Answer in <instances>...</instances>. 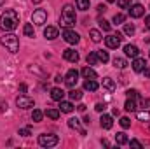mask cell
I'll use <instances>...</instances> for the list:
<instances>
[{"instance_id": "484cf974", "label": "cell", "mask_w": 150, "mask_h": 149, "mask_svg": "<svg viewBox=\"0 0 150 149\" xmlns=\"http://www.w3.org/2000/svg\"><path fill=\"white\" fill-rule=\"evenodd\" d=\"M86 60H87V63H89V65H96V63L100 62V60H98V54H96V53H89Z\"/></svg>"}, {"instance_id": "30bf717a", "label": "cell", "mask_w": 150, "mask_h": 149, "mask_svg": "<svg viewBox=\"0 0 150 149\" xmlns=\"http://www.w3.org/2000/svg\"><path fill=\"white\" fill-rule=\"evenodd\" d=\"M143 12H145V7L142 4H134V5L129 7V16L131 18H142Z\"/></svg>"}, {"instance_id": "b9f144b4", "label": "cell", "mask_w": 150, "mask_h": 149, "mask_svg": "<svg viewBox=\"0 0 150 149\" xmlns=\"http://www.w3.org/2000/svg\"><path fill=\"white\" fill-rule=\"evenodd\" d=\"M94 109H96L98 112H103L107 107H105V104H96V107H94Z\"/></svg>"}, {"instance_id": "7c38bea8", "label": "cell", "mask_w": 150, "mask_h": 149, "mask_svg": "<svg viewBox=\"0 0 150 149\" xmlns=\"http://www.w3.org/2000/svg\"><path fill=\"white\" fill-rule=\"evenodd\" d=\"M124 53H126V56L136 58V56L140 54V49H138L136 46H133V44H127V46H124Z\"/></svg>"}, {"instance_id": "d590c367", "label": "cell", "mask_w": 150, "mask_h": 149, "mask_svg": "<svg viewBox=\"0 0 150 149\" xmlns=\"http://www.w3.org/2000/svg\"><path fill=\"white\" fill-rule=\"evenodd\" d=\"M126 95H127V98H131V100H134V98H138V97H140V93H138L136 90H127V91H126Z\"/></svg>"}, {"instance_id": "44dd1931", "label": "cell", "mask_w": 150, "mask_h": 149, "mask_svg": "<svg viewBox=\"0 0 150 149\" xmlns=\"http://www.w3.org/2000/svg\"><path fill=\"white\" fill-rule=\"evenodd\" d=\"M96 54H98V60H100V62H103V63H107V62L110 60V56H108V51H103V49H100V51H96Z\"/></svg>"}, {"instance_id": "e0dca14e", "label": "cell", "mask_w": 150, "mask_h": 149, "mask_svg": "<svg viewBox=\"0 0 150 149\" xmlns=\"http://www.w3.org/2000/svg\"><path fill=\"white\" fill-rule=\"evenodd\" d=\"M44 37L47 39V40H54V39L58 37V28H54V27H47V28L44 30Z\"/></svg>"}, {"instance_id": "cb8c5ba5", "label": "cell", "mask_w": 150, "mask_h": 149, "mask_svg": "<svg viewBox=\"0 0 150 149\" xmlns=\"http://www.w3.org/2000/svg\"><path fill=\"white\" fill-rule=\"evenodd\" d=\"M59 109H61V112H67V114H68V112L74 111V105H72L70 102H63V100H61V104H59Z\"/></svg>"}, {"instance_id": "836d02e7", "label": "cell", "mask_w": 150, "mask_h": 149, "mask_svg": "<svg viewBox=\"0 0 150 149\" xmlns=\"http://www.w3.org/2000/svg\"><path fill=\"white\" fill-rule=\"evenodd\" d=\"M124 109H126V111H129V112L134 111V109H136V104H134L131 98H127V100H126V105H124Z\"/></svg>"}, {"instance_id": "7bdbcfd3", "label": "cell", "mask_w": 150, "mask_h": 149, "mask_svg": "<svg viewBox=\"0 0 150 149\" xmlns=\"http://www.w3.org/2000/svg\"><path fill=\"white\" fill-rule=\"evenodd\" d=\"M145 27L150 30V16H147V18H145Z\"/></svg>"}, {"instance_id": "bcb514c9", "label": "cell", "mask_w": 150, "mask_h": 149, "mask_svg": "<svg viewBox=\"0 0 150 149\" xmlns=\"http://www.w3.org/2000/svg\"><path fill=\"white\" fill-rule=\"evenodd\" d=\"M77 109H79V111H80V112H84V111H86V105H79Z\"/></svg>"}, {"instance_id": "8992f818", "label": "cell", "mask_w": 150, "mask_h": 149, "mask_svg": "<svg viewBox=\"0 0 150 149\" xmlns=\"http://www.w3.org/2000/svg\"><path fill=\"white\" fill-rule=\"evenodd\" d=\"M16 105H18L19 109H32L35 104H33V100H32L30 97L21 95V97H18V98H16Z\"/></svg>"}, {"instance_id": "5b68a950", "label": "cell", "mask_w": 150, "mask_h": 149, "mask_svg": "<svg viewBox=\"0 0 150 149\" xmlns=\"http://www.w3.org/2000/svg\"><path fill=\"white\" fill-rule=\"evenodd\" d=\"M122 34H110L108 37H105V44H107V47H110V49H117L119 46H120V42H122Z\"/></svg>"}, {"instance_id": "7402d4cb", "label": "cell", "mask_w": 150, "mask_h": 149, "mask_svg": "<svg viewBox=\"0 0 150 149\" xmlns=\"http://www.w3.org/2000/svg\"><path fill=\"white\" fill-rule=\"evenodd\" d=\"M126 65H127V63H126L124 58H119V56L113 58V67H115V69H126Z\"/></svg>"}, {"instance_id": "ab89813d", "label": "cell", "mask_w": 150, "mask_h": 149, "mask_svg": "<svg viewBox=\"0 0 150 149\" xmlns=\"http://www.w3.org/2000/svg\"><path fill=\"white\" fill-rule=\"evenodd\" d=\"M127 144H129V146H133V148H143V146H142V142H138V140H134V139H133V140H129Z\"/></svg>"}, {"instance_id": "8fae6325", "label": "cell", "mask_w": 150, "mask_h": 149, "mask_svg": "<svg viewBox=\"0 0 150 149\" xmlns=\"http://www.w3.org/2000/svg\"><path fill=\"white\" fill-rule=\"evenodd\" d=\"M63 58H65L67 62L75 63V62H79V53L74 51V49H65V51H63Z\"/></svg>"}, {"instance_id": "ee69618b", "label": "cell", "mask_w": 150, "mask_h": 149, "mask_svg": "<svg viewBox=\"0 0 150 149\" xmlns=\"http://www.w3.org/2000/svg\"><path fill=\"white\" fill-rule=\"evenodd\" d=\"M98 11H100V12H105V11H107V7H105V5H98Z\"/></svg>"}, {"instance_id": "4dcf8cb0", "label": "cell", "mask_w": 150, "mask_h": 149, "mask_svg": "<svg viewBox=\"0 0 150 149\" xmlns=\"http://www.w3.org/2000/svg\"><path fill=\"white\" fill-rule=\"evenodd\" d=\"M124 21H126V16H124V14H120V12H119V14H115V16H113V23H115V25H122Z\"/></svg>"}, {"instance_id": "681fc988", "label": "cell", "mask_w": 150, "mask_h": 149, "mask_svg": "<svg viewBox=\"0 0 150 149\" xmlns=\"http://www.w3.org/2000/svg\"><path fill=\"white\" fill-rule=\"evenodd\" d=\"M33 2H37V4H38V2H40V0H33Z\"/></svg>"}, {"instance_id": "ba28073f", "label": "cell", "mask_w": 150, "mask_h": 149, "mask_svg": "<svg viewBox=\"0 0 150 149\" xmlns=\"http://www.w3.org/2000/svg\"><path fill=\"white\" fill-rule=\"evenodd\" d=\"M63 39L68 42V44H77L79 42V34L74 32V30H70V28H65V32H63Z\"/></svg>"}, {"instance_id": "6da1fadb", "label": "cell", "mask_w": 150, "mask_h": 149, "mask_svg": "<svg viewBox=\"0 0 150 149\" xmlns=\"http://www.w3.org/2000/svg\"><path fill=\"white\" fill-rule=\"evenodd\" d=\"M19 25V14L14 9H7L5 12H2L0 16V28L5 32H12L16 30V27Z\"/></svg>"}, {"instance_id": "ffe728a7", "label": "cell", "mask_w": 150, "mask_h": 149, "mask_svg": "<svg viewBox=\"0 0 150 149\" xmlns=\"http://www.w3.org/2000/svg\"><path fill=\"white\" fill-rule=\"evenodd\" d=\"M103 88L108 90V91H113V90H115V82H113L112 77H105V79H103Z\"/></svg>"}, {"instance_id": "7dc6e473", "label": "cell", "mask_w": 150, "mask_h": 149, "mask_svg": "<svg viewBox=\"0 0 150 149\" xmlns=\"http://www.w3.org/2000/svg\"><path fill=\"white\" fill-rule=\"evenodd\" d=\"M4 2H5V0H0V5H4Z\"/></svg>"}, {"instance_id": "9a60e30c", "label": "cell", "mask_w": 150, "mask_h": 149, "mask_svg": "<svg viewBox=\"0 0 150 149\" xmlns=\"http://www.w3.org/2000/svg\"><path fill=\"white\" fill-rule=\"evenodd\" d=\"M100 88V84L96 82V79H86L84 81V90H87V91H96Z\"/></svg>"}, {"instance_id": "1f68e13d", "label": "cell", "mask_w": 150, "mask_h": 149, "mask_svg": "<svg viewBox=\"0 0 150 149\" xmlns=\"http://www.w3.org/2000/svg\"><path fill=\"white\" fill-rule=\"evenodd\" d=\"M124 34H126V35H133V34H134V25L126 23V25H124Z\"/></svg>"}, {"instance_id": "f35d334b", "label": "cell", "mask_w": 150, "mask_h": 149, "mask_svg": "<svg viewBox=\"0 0 150 149\" xmlns=\"http://www.w3.org/2000/svg\"><path fill=\"white\" fill-rule=\"evenodd\" d=\"M19 135H23V137H30L32 132H30V128H21V130H19Z\"/></svg>"}, {"instance_id": "5bb4252c", "label": "cell", "mask_w": 150, "mask_h": 149, "mask_svg": "<svg viewBox=\"0 0 150 149\" xmlns=\"http://www.w3.org/2000/svg\"><path fill=\"white\" fill-rule=\"evenodd\" d=\"M145 65H147V63H145V60L136 56V58H134V62H133V70H134V72H143Z\"/></svg>"}, {"instance_id": "f1b7e54d", "label": "cell", "mask_w": 150, "mask_h": 149, "mask_svg": "<svg viewBox=\"0 0 150 149\" xmlns=\"http://www.w3.org/2000/svg\"><path fill=\"white\" fill-rule=\"evenodd\" d=\"M42 116H44V112H42V111H38V109H33V112H32V119H33L35 123L42 121Z\"/></svg>"}, {"instance_id": "74e56055", "label": "cell", "mask_w": 150, "mask_h": 149, "mask_svg": "<svg viewBox=\"0 0 150 149\" xmlns=\"http://www.w3.org/2000/svg\"><path fill=\"white\" fill-rule=\"evenodd\" d=\"M119 123H120V126H122V128H129V126H131L129 117H120V121H119Z\"/></svg>"}, {"instance_id": "4fadbf2b", "label": "cell", "mask_w": 150, "mask_h": 149, "mask_svg": "<svg viewBox=\"0 0 150 149\" xmlns=\"http://www.w3.org/2000/svg\"><path fill=\"white\" fill-rule=\"evenodd\" d=\"M100 123H101V128H105V130H110L113 126V119H112V116H108V114H103Z\"/></svg>"}, {"instance_id": "ac0fdd59", "label": "cell", "mask_w": 150, "mask_h": 149, "mask_svg": "<svg viewBox=\"0 0 150 149\" xmlns=\"http://www.w3.org/2000/svg\"><path fill=\"white\" fill-rule=\"evenodd\" d=\"M80 74L84 75V79H96V77H98L96 72H94V69H91V67H84Z\"/></svg>"}, {"instance_id": "2e32d148", "label": "cell", "mask_w": 150, "mask_h": 149, "mask_svg": "<svg viewBox=\"0 0 150 149\" xmlns=\"http://www.w3.org/2000/svg\"><path fill=\"white\" fill-rule=\"evenodd\" d=\"M63 97H65V91H63L61 88H52V90H51V98H52V100L61 102Z\"/></svg>"}, {"instance_id": "3957f363", "label": "cell", "mask_w": 150, "mask_h": 149, "mask_svg": "<svg viewBox=\"0 0 150 149\" xmlns=\"http://www.w3.org/2000/svg\"><path fill=\"white\" fill-rule=\"evenodd\" d=\"M0 42H2V46H4L7 51H11V53H16V51L19 49V40H18V35H14V34H5L4 37L0 39Z\"/></svg>"}, {"instance_id": "83f0119b", "label": "cell", "mask_w": 150, "mask_h": 149, "mask_svg": "<svg viewBox=\"0 0 150 149\" xmlns=\"http://www.w3.org/2000/svg\"><path fill=\"white\" fill-rule=\"evenodd\" d=\"M23 34H25L26 37H33V27H32L30 23H26V25L23 27Z\"/></svg>"}, {"instance_id": "d6986e66", "label": "cell", "mask_w": 150, "mask_h": 149, "mask_svg": "<svg viewBox=\"0 0 150 149\" xmlns=\"http://www.w3.org/2000/svg\"><path fill=\"white\" fill-rule=\"evenodd\" d=\"M115 142H117V146H124V144L129 142V139H127V135H126L124 132H120V133L115 135Z\"/></svg>"}, {"instance_id": "277c9868", "label": "cell", "mask_w": 150, "mask_h": 149, "mask_svg": "<svg viewBox=\"0 0 150 149\" xmlns=\"http://www.w3.org/2000/svg\"><path fill=\"white\" fill-rule=\"evenodd\" d=\"M58 135H52V133H42L38 135V144L42 148H54L58 144Z\"/></svg>"}, {"instance_id": "4316f807", "label": "cell", "mask_w": 150, "mask_h": 149, "mask_svg": "<svg viewBox=\"0 0 150 149\" xmlns=\"http://www.w3.org/2000/svg\"><path fill=\"white\" fill-rule=\"evenodd\" d=\"M68 126H70V128H75V130H79V132L82 130V128H80V123H79L77 117H70V119H68Z\"/></svg>"}, {"instance_id": "c3c4849f", "label": "cell", "mask_w": 150, "mask_h": 149, "mask_svg": "<svg viewBox=\"0 0 150 149\" xmlns=\"http://www.w3.org/2000/svg\"><path fill=\"white\" fill-rule=\"evenodd\" d=\"M107 2H117V0H107Z\"/></svg>"}, {"instance_id": "d4e9b609", "label": "cell", "mask_w": 150, "mask_h": 149, "mask_svg": "<svg viewBox=\"0 0 150 149\" xmlns=\"http://www.w3.org/2000/svg\"><path fill=\"white\" fill-rule=\"evenodd\" d=\"M75 4H77V9H80V11L89 9V0H75Z\"/></svg>"}, {"instance_id": "f546056e", "label": "cell", "mask_w": 150, "mask_h": 149, "mask_svg": "<svg viewBox=\"0 0 150 149\" xmlns=\"http://www.w3.org/2000/svg\"><path fill=\"white\" fill-rule=\"evenodd\" d=\"M45 114H47V117H51V119H58V117H59V111H58V109H47Z\"/></svg>"}, {"instance_id": "7a4b0ae2", "label": "cell", "mask_w": 150, "mask_h": 149, "mask_svg": "<svg viewBox=\"0 0 150 149\" xmlns=\"http://www.w3.org/2000/svg\"><path fill=\"white\" fill-rule=\"evenodd\" d=\"M74 23H75V9L70 4H67L63 7V12H61V27L70 28Z\"/></svg>"}, {"instance_id": "9c48e42d", "label": "cell", "mask_w": 150, "mask_h": 149, "mask_svg": "<svg viewBox=\"0 0 150 149\" xmlns=\"http://www.w3.org/2000/svg\"><path fill=\"white\" fill-rule=\"evenodd\" d=\"M77 81H79V72L72 69V70H68V74L65 77V82H67V86H70V88H74L75 84H77Z\"/></svg>"}, {"instance_id": "e575fe53", "label": "cell", "mask_w": 150, "mask_h": 149, "mask_svg": "<svg viewBox=\"0 0 150 149\" xmlns=\"http://www.w3.org/2000/svg\"><path fill=\"white\" fill-rule=\"evenodd\" d=\"M100 27H101V30H105V32H110V28H112V25H110L107 19H100Z\"/></svg>"}, {"instance_id": "603a6c76", "label": "cell", "mask_w": 150, "mask_h": 149, "mask_svg": "<svg viewBox=\"0 0 150 149\" xmlns=\"http://www.w3.org/2000/svg\"><path fill=\"white\" fill-rule=\"evenodd\" d=\"M89 37H91L93 42H100V40H101V34H100V30L93 28V30H89Z\"/></svg>"}, {"instance_id": "52a82bcc", "label": "cell", "mask_w": 150, "mask_h": 149, "mask_svg": "<svg viewBox=\"0 0 150 149\" xmlns=\"http://www.w3.org/2000/svg\"><path fill=\"white\" fill-rule=\"evenodd\" d=\"M45 19H47V12H45L44 9H37V11H33L32 21H33L35 25H44V23H45Z\"/></svg>"}, {"instance_id": "f6af8a7d", "label": "cell", "mask_w": 150, "mask_h": 149, "mask_svg": "<svg viewBox=\"0 0 150 149\" xmlns=\"http://www.w3.org/2000/svg\"><path fill=\"white\" fill-rule=\"evenodd\" d=\"M143 72H145V75H147V77H150V67H147V69H143Z\"/></svg>"}, {"instance_id": "60d3db41", "label": "cell", "mask_w": 150, "mask_h": 149, "mask_svg": "<svg viewBox=\"0 0 150 149\" xmlns=\"http://www.w3.org/2000/svg\"><path fill=\"white\" fill-rule=\"evenodd\" d=\"M119 5H120L122 9H127V7H129V0H119Z\"/></svg>"}, {"instance_id": "8d00e7d4", "label": "cell", "mask_w": 150, "mask_h": 149, "mask_svg": "<svg viewBox=\"0 0 150 149\" xmlns=\"http://www.w3.org/2000/svg\"><path fill=\"white\" fill-rule=\"evenodd\" d=\"M138 119H140V121H145V119H147V121H150V112L149 111L138 112Z\"/></svg>"}, {"instance_id": "d6a6232c", "label": "cell", "mask_w": 150, "mask_h": 149, "mask_svg": "<svg viewBox=\"0 0 150 149\" xmlns=\"http://www.w3.org/2000/svg\"><path fill=\"white\" fill-rule=\"evenodd\" d=\"M70 98H72V100H80V98H82V91H80V90H72V91H70Z\"/></svg>"}]
</instances>
